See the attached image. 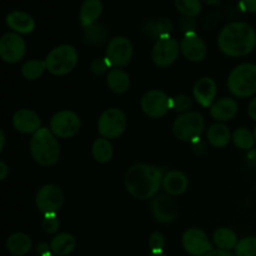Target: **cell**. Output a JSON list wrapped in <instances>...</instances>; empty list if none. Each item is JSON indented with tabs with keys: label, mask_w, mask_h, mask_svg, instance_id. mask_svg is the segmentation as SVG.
<instances>
[{
	"label": "cell",
	"mask_w": 256,
	"mask_h": 256,
	"mask_svg": "<svg viewBox=\"0 0 256 256\" xmlns=\"http://www.w3.org/2000/svg\"><path fill=\"white\" fill-rule=\"evenodd\" d=\"M79 60L76 49L72 45H60L54 48L45 58L46 69L50 74L55 76H62L75 69Z\"/></svg>",
	"instance_id": "5b68a950"
},
{
	"label": "cell",
	"mask_w": 256,
	"mask_h": 256,
	"mask_svg": "<svg viewBox=\"0 0 256 256\" xmlns=\"http://www.w3.org/2000/svg\"><path fill=\"white\" fill-rule=\"evenodd\" d=\"M48 256H58V255H55V254H50V255H48Z\"/></svg>",
	"instance_id": "816d5d0a"
},
{
	"label": "cell",
	"mask_w": 256,
	"mask_h": 256,
	"mask_svg": "<svg viewBox=\"0 0 256 256\" xmlns=\"http://www.w3.org/2000/svg\"><path fill=\"white\" fill-rule=\"evenodd\" d=\"M149 248L154 254H162L165 248V238L162 232H155L149 238Z\"/></svg>",
	"instance_id": "74e56055"
},
{
	"label": "cell",
	"mask_w": 256,
	"mask_h": 256,
	"mask_svg": "<svg viewBox=\"0 0 256 256\" xmlns=\"http://www.w3.org/2000/svg\"><path fill=\"white\" fill-rule=\"evenodd\" d=\"M60 219L58 218L56 212H50V214H45L42 218V228L46 234H55L58 230L60 229Z\"/></svg>",
	"instance_id": "e575fe53"
},
{
	"label": "cell",
	"mask_w": 256,
	"mask_h": 256,
	"mask_svg": "<svg viewBox=\"0 0 256 256\" xmlns=\"http://www.w3.org/2000/svg\"><path fill=\"white\" fill-rule=\"evenodd\" d=\"M152 216L162 224H170L178 218V204L172 195L160 194L152 200L150 204Z\"/></svg>",
	"instance_id": "9a60e30c"
},
{
	"label": "cell",
	"mask_w": 256,
	"mask_h": 256,
	"mask_svg": "<svg viewBox=\"0 0 256 256\" xmlns=\"http://www.w3.org/2000/svg\"><path fill=\"white\" fill-rule=\"evenodd\" d=\"M180 25V29L184 32V34H189V32H195V20L194 18H190V16H182L179 22Z\"/></svg>",
	"instance_id": "f35d334b"
},
{
	"label": "cell",
	"mask_w": 256,
	"mask_h": 256,
	"mask_svg": "<svg viewBox=\"0 0 256 256\" xmlns=\"http://www.w3.org/2000/svg\"><path fill=\"white\" fill-rule=\"evenodd\" d=\"M182 244L185 252L192 256H205L212 250V245L208 235L198 228L188 229L182 234Z\"/></svg>",
	"instance_id": "5bb4252c"
},
{
	"label": "cell",
	"mask_w": 256,
	"mask_h": 256,
	"mask_svg": "<svg viewBox=\"0 0 256 256\" xmlns=\"http://www.w3.org/2000/svg\"><path fill=\"white\" fill-rule=\"evenodd\" d=\"M192 105V102L188 95H178V96L172 98V109L180 114L189 112Z\"/></svg>",
	"instance_id": "8d00e7d4"
},
{
	"label": "cell",
	"mask_w": 256,
	"mask_h": 256,
	"mask_svg": "<svg viewBox=\"0 0 256 256\" xmlns=\"http://www.w3.org/2000/svg\"><path fill=\"white\" fill-rule=\"evenodd\" d=\"M32 242L29 235L24 232H14L6 239V249L15 256H24L32 250Z\"/></svg>",
	"instance_id": "cb8c5ba5"
},
{
	"label": "cell",
	"mask_w": 256,
	"mask_h": 256,
	"mask_svg": "<svg viewBox=\"0 0 256 256\" xmlns=\"http://www.w3.org/2000/svg\"><path fill=\"white\" fill-rule=\"evenodd\" d=\"M140 108L145 115L152 119H159L165 116L169 110L172 109V98L168 96L162 90H149L142 95Z\"/></svg>",
	"instance_id": "9c48e42d"
},
{
	"label": "cell",
	"mask_w": 256,
	"mask_h": 256,
	"mask_svg": "<svg viewBox=\"0 0 256 256\" xmlns=\"http://www.w3.org/2000/svg\"><path fill=\"white\" fill-rule=\"evenodd\" d=\"M149 256H166L164 254V252H162V254H154V252H152Z\"/></svg>",
	"instance_id": "681fc988"
},
{
	"label": "cell",
	"mask_w": 256,
	"mask_h": 256,
	"mask_svg": "<svg viewBox=\"0 0 256 256\" xmlns=\"http://www.w3.org/2000/svg\"><path fill=\"white\" fill-rule=\"evenodd\" d=\"M5 142H6V138L2 130H0V152H4L5 149Z\"/></svg>",
	"instance_id": "7dc6e473"
},
{
	"label": "cell",
	"mask_w": 256,
	"mask_h": 256,
	"mask_svg": "<svg viewBox=\"0 0 256 256\" xmlns=\"http://www.w3.org/2000/svg\"><path fill=\"white\" fill-rule=\"evenodd\" d=\"M205 256H234V255H232L230 252H225V250L216 249V250H212L209 254H206Z\"/></svg>",
	"instance_id": "f6af8a7d"
},
{
	"label": "cell",
	"mask_w": 256,
	"mask_h": 256,
	"mask_svg": "<svg viewBox=\"0 0 256 256\" xmlns=\"http://www.w3.org/2000/svg\"><path fill=\"white\" fill-rule=\"evenodd\" d=\"M30 154L42 166H52L60 159L62 149L58 138L48 128H42L30 139Z\"/></svg>",
	"instance_id": "3957f363"
},
{
	"label": "cell",
	"mask_w": 256,
	"mask_h": 256,
	"mask_svg": "<svg viewBox=\"0 0 256 256\" xmlns=\"http://www.w3.org/2000/svg\"><path fill=\"white\" fill-rule=\"evenodd\" d=\"M254 136H255V142H256V126H255V129H254Z\"/></svg>",
	"instance_id": "f907efd6"
},
{
	"label": "cell",
	"mask_w": 256,
	"mask_h": 256,
	"mask_svg": "<svg viewBox=\"0 0 256 256\" xmlns=\"http://www.w3.org/2000/svg\"><path fill=\"white\" fill-rule=\"evenodd\" d=\"M26 54V44L22 35L6 32L0 39V56L8 64H16Z\"/></svg>",
	"instance_id": "4fadbf2b"
},
{
	"label": "cell",
	"mask_w": 256,
	"mask_h": 256,
	"mask_svg": "<svg viewBox=\"0 0 256 256\" xmlns=\"http://www.w3.org/2000/svg\"><path fill=\"white\" fill-rule=\"evenodd\" d=\"M232 135L230 132V129L225 124L216 122V124L210 125V128L206 132V139L209 144L212 148L216 149H222L226 146L232 140Z\"/></svg>",
	"instance_id": "603a6c76"
},
{
	"label": "cell",
	"mask_w": 256,
	"mask_h": 256,
	"mask_svg": "<svg viewBox=\"0 0 256 256\" xmlns=\"http://www.w3.org/2000/svg\"><path fill=\"white\" fill-rule=\"evenodd\" d=\"M45 70H48L45 60H29L22 66V75L26 80L34 82L44 74Z\"/></svg>",
	"instance_id": "1f68e13d"
},
{
	"label": "cell",
	"mask_w": 256,
	"mask_h": 256,
	"mask_svg": "<svg viewBox=\"0 0 256 256\" xmlns=\"http://www.w3.org/2000/svg\"><path fill=\"white\" fill-rule=\"evenodd\" d=\"M175 6L182 16L195 18L202 12V0H175Z\"/></svg>",
	"instance_id": "d6a6232c"
},
{
	"label": "cell",
	"mask_w": 256,
	"mask_h": 256,
	"mask_svg": "<svg viewBox=\"0 0 256 256\" xmlns=\"http://www.w3.org/2000/svg\"><path fill=\"white\" fill-rule=\"evenodd\" d=\"M232 140L238 149L249 150V152L252 150L256 142L254 132H252L246 128H239V129L235 130L232 132Z\"/></svg>",
	"instance_id": "4dcf8cb0"
},
{
	"label": "cell",
	"mask_w": 256,
	"mask_h": 256,
	"mask_svg": "<svg viewBox=\"0 0 256 256\" xmlns=\"http://www.w3.org/2000/svg\"><path fill=\"white\" fill-rule=\"evenodd\" d=\"M110 68L112 66L109 62V60L106 59V56L96 58V59H94L90 62V72L95 75L105 74L106 72H110Z\"/></svg>",
	"instance_id": "d590c367"
},
{
	"label": "cell",
	"mask_w": 256,
	"mask_h": 256,
	"mask_svg": "<svg viewBox=\"0 0 256 256\" xmlns=\"http://www.w3.org/2000/svg\"><path fill=\"white\" fill-rule=\"evenodd\" d=\"M162 188L166 194L172 195V196H179V195L184 194L189 188V179L180 170H170L164 175Z\"/></svg>",
	"instance_id": "d6986e66"
},
{
	"label": "cell",
	"mask_w": 256,
	"mask_h": 256,
	"mask_svg": "<svg viewBox=\"0 0 256 256\" xmlns=\"http://www.w3.org/2000/svg\"><path fill=\"white\" fill-rule=\"evenodd\" d=\"M248 162H249L252 166L256 168V149L250 150V152L248 154Z\"/></svg>",
	"instance_id": "bcb514c9"
},
{
	"label": "cell",
	"mask_w": 256,
	"mask_h": 256,
	"mask_svg": "<svg viewBox=\"0 0 256 256\" xmlns=\"http://www.w3.org/2000/svg\"><path fill=\"white\" fill-rule=\"evenodd\" d=\"M180 42L172 36L156 40L152 50V59L155 65L168 68L174 64L180 54Z\"/></svg>",
	"instance_id": "8fae6325"
},
{
	"label": "cell",
	"mask_w": 256,
	"mask_h": 256,
	"mask_svg": "<svg viewBox=\"0 0 256 256\" xmlns=\"http://www.w3.org/2000/svg\"><path fill=\"white\" fill-rule=\"evenodd\" d=\"M9 172H10L9 166H8L6 162H5L4 160H2V162H0V180L6 179Z\"/></svg>",
	"instance_id": "7bdbcfd3"
},
{
	"label": "cell",
	"mask_w": 256,
	"mask_h": 256,
	"mask_svg": "<svg viewBox=\"0 0 256 256\" xmlns=\"http://www.w3.org/2000/svg\"><path fill=\"white\" fill-rule=\"evenodd\" d=\"M172 30V24L168 18L158 20V22H149L142 28V34L150 39H162V38L170 36Z\"/></svg>",
	"instance_id": "484cf974"
},
{
	"label": "cell",
	"mask_w": 256,
	"mask_h": 256,
	"mask_svg": "<svg viewBox=\"0 0 256 256\" xmlns=\"http://www.w3.org/2000/svg\"><path fill=\"white\" fill-rule=\"evenodd\" d=\"M12 125L22 134H32L42 129V119L30 109H20L12 115Z\"/></svg>",
	"instance_id": "e0dca14e"
},
{
	"label": "cell",
	"mask_w": 256,
	"mask_h": 256,
	"mask_svg": "<svg viewBox=\"0 0 256 256\" xmlns=\"http://www.w3.org/2000/svg\"><path fill=\"white\" fill-rule=\"evenodd\" d=\"M180 50L185 59L192 62H202L208 54L206 44L196 32L184 34V38L180 42Z\"/></svg>",
	"instance_id": "2e32d148"
},
{
	"label": "cell",
	"mask_w": 256,
	"mask_h": 256,
	"mask_svg": "<svg viewBox=\"0 0 256 256\" xmlns=\"http://www.w3.org/2000/svg\"><path fill=\"white\" fill-rule=\"evenodd\" d=\"M102 14V0H85L80 8V24L82 28H88L95 24L100 15Z\"/></svg>",
	"instance_id": "7402d4cb"
},
{
	"label": "cell",
	"mask_w": 256,
	"mask_h": 256,
	"mask_svg": "<svg viewBox=\"0 0 256 256\" xmlns=\"http://www.w3.org/2000/svg\"><path fill=\"white\" fill-rule=\"evenodd\" d=\"M6 25L16 34H30L35 29V20L28 12L14 10L6 15Z\"/></svg>",
	"instance_id": "44dd1931"
},
{
	"label": "cell",
	"mask_w": 256,
	"mask_h": 256,
	"mask_svg": "<svg viewBox=\"0 0 256 256\" xmlns=\"http://www.w3.org/2000/svg\"><path fill=\"white\" fill-rule=\"evenodd\" d=\"M108 29L102 24L95 22L90 26L84 28V39L88 44L102 45L108 39Z\"/></svg>",
	"instance_id": "f546056e"
},
{
	"label": "cell",
	"mask_w": 256,
	"mask_h": 256,
	"mask_svg": "<svg viewBox=\"0 0 256 256\" xmlns=\"http://www.w3.org/2000/svg\"><path fill=\"white\" fill-rule=\"evenodd\" d=\"M36 252L40 256H48V255L52 254V246H50L48 242H39V244L36 245Z\"/></svg>",
	"instance_id": "60d3db41"
},
{
	"label": "cell",
	"mask_w": 256,
	"mask_h": 256,
	"mask_svg": "<svg viewBox=\"0 0 256 256\" xmlns=\"http://www.w3.org/2000/svg\"><path fill=\"white\" fill-rule=\"evenodd\" d=\"M212 240H214L218 249L225 250V252H230L232 249H235L238 242H239L236 234L229 228H219V229L215 230L214 235H212Z\"/></svg>",
	"instance_id": "f1b7e54d"
},
{
	"label": "cell",
	"mask_w": 256,
	"mask_h": 256,
	"mask_svg": "<svg viewBox=\"0 0 256 256\" xmlns=\"http://www.w3.org/2000/svg\"><path fill=\"white\" fill-rule=\"evenodd\" d=\"M52 254L58 256H66L74 252L76 246V240L69 232H60L55 235L54 239L50 242Z\"/></svg>",
	"instance_id": "4316f807"
},
{
	"label": "cell",
	"mask_w": 256,
	"mask_h": 256,
	"mask_svg": "<svg viewBox=\"0 0 256 256\" xmlns=\"http://www.w3.org/2000/svg\"><path fill=\"white\" fill-rule=\"evenodd\" d=\"M238 110H239V106L234 99L222 98L210 106V115L216 122H229L236 116Z\"/></svg>",
	"instance_id": "ffe728a7"
},
{
	"label": "cell",
	"mask_w": 256,
	"mask_h": 256,
	"mask_svg": "<svg viewBox=\"0 0 256 256\" xmlns=\"http://www.w3.org/2000/svg\"><path fill=\"white\" fill-rule=\"evenodd\" d=\"M134 49L132 44L126 36H115L108 42L106 46V59L112 64V68L126 66L132 59Z\"/></svg>",
	"instance_id": "7c38bea8"
},
{
	"label": "cell",
	"mask_w": 256,
	"mask_h": 256,
	"mask_svg": "<svg viewBox=\"0 0 256 256\" xmlns=\"http://www.w3.org/2000/svg\"><path fill=\"white\" fill-rule=\"evenodd\" d=\"M228 89L236 98H249L256 92V65L245 62L232 70L228 78Z\"/></svg>",
	"instance_id": "277c9868"
},
{
	"label": "cell",
	"mask_w": 256,
	"mask_h": 256,
	"mask_svg": "<svg viewBox=\"0 0 256 256\" xmlns=\"http://www.w3.org/2000/svg\"><path fill=\"white\" fill-rule=\"evenodd\" d=\"M162 170L154 165L135 164L125 174V188L132 198L139 200L154 199L162 185Z\"/></svg>",
	"instance_id": "6da1fadb"
},
{
	"label": "cell",
	"mask_w": 256,
	"mask_h": 256,
	"mask_svg": "<svg viewBox=\"0 0 256 256\" xmlns=\"http://www.w3.org/2000/svg\"><path fill=\"white\" fill-rule=\"evenodd\" d=\"M82 129V120L72 110H62L50 119V130L59 139H70Z\"/></svg>",
	"instance_id": "ba28073f"
},
{
	"label": "cell",
	"mask_w": 256,
	"mask_h": 256,
	"mask_svg": "<svg viewBox=\"0 0 256 256\" xmlns=\"http://www.w3.org/2000/svg\"><path fill=\"white\" fill-rule=\"evenodd\" d=\"M218 46L228 56H246L256 48V32L246 22H232L220 32Z\"/></svg>",
	"instance_id": "7a4b0ae2"
},
{
	"label": "cell",
	"mask_w": 256,
	"mask_h": 256,
	"mask_svg": "<svg viewBox=\"0 0 256 256\" xmlns=\"http://www.w3.org/2000/svg\"><path fill=\"white\" fill-rule=\"evenodd\" d=\"M248 112H249V116L256 122V96L250 102L249 108H248Z\"/></svg>",
	"instance_id": "ee69618b"
},
{
	"label": "cell",
	"mask_w": 256,
	"mask_h": 256,
	"mask_svg": "<svg viewBox=\"0 0 256 256\" xmlns=\"http://www.w3.org/2000/svg\"><path fill=\"white\" fill-rule=\"evenodd\" d=\"M65 195L60 186L55 184H48L40 188L35 196V205L42 215L50 212H58L64 205Z\"/></svg>",
	"instance_id": "30bf717a"
},
{
	"label": "cell",
	"mask_w": 256,
	"mask_h": 256,
	"mask_svg": "<svg viewBox=\"0 0 256 256\" xmlns=\"http://www.w3.org/2000/svg\"><path fill=\"white\" fill-rule=\"evenodd\" d=\"M192 152H194L195 154L202 155L205 154V152H206L208 145L204 140H202V138H199V139L194 140V142H192Z\"/></svg>",
	"instance_id": "ab89813d"
},
{
	"label": "cell",
	"mask_w": 256,
	"mask_h": 256,
	"mask_svg": "<svg viewBox=\"0 0 256 256\" xmlns=\"http://www.w3.org/2000/svg\"><path fill=\"white\" fill-rule=\"evenodd\" d=\"M106 84L115 94H124L130 89V76L126 72L118 68H112L106 76Z\"/></svg>",
	"instance_id": "d4e9b609"
},
{
	"label": "cell",
	"mask_w": 256,
	"mask_h": 256,
	"mask_svg": "<svg viewBox=\"0 0 256 256\" xmlns=\"http://www.w3.org/2000/svg\"><path fill=\"white\" fill-rule=\"evenodd\" d=\"M235 256H256V236L240 240L235 248Z\"/></svg>",
	"instance_id": "836d02e7"
},
{
	"label": "cell",
	"mask_w": 256,
	"mask_h": 256,
	"mask_svg": "<svg viewBox=\"0 0 256 256\" xmlns=\"http://www.w3.org/2000/svg\"><path fill=\"white\" fill-rule=\"evenodd\" d=\"M202 2H206L208 5H214V6H216V5H219L222 2V0H202Z\"/></svg>",
	"instance_id": "c3c4849f"
},
{
	"label": "cell",
	"mask_w": 256,
	"mask_h": 256,
	"mask_svg": "<svg viewBox=\"0 0 256 256\" xmlns=\"http://www.w3.org/2000/svg\"><path fill=\"white\" fill-rule=\"evenodd\" d=\"M205 132V119L200 112H188L180 114L172 122V134L182 142H192Z\"/></svg>",
	"instance_id": "8992f818"
},
{
	"label": "cell",
	"mask_w": 256,
	"mask_h": 256,
	"mask_svg": "<svg viewBox=\"0 0 256 256\" xmlns=\"http://www.w3.org/2000/svg\"><path fill=\"white\" fill-rule=\"evenodd\" d=\"M128 126V119L124 112L118 108H110L102 112L98 120V132L102 138L116 139L124 134Z\"/></svg>",
	"instance_id": "52a82bcc"
},
{
	"label": "cell",
	"mask_w": 256,
	"mask_h": 256,
	"mask_svg": "<svg viewBox=\"0 0 256 256\" xmlns=\"http://www.w3.org/2000/svg\"><path fill=\"white\" fill-rule=\"evenodd\" d=\"M216 82L209 76H204L198 80L196 84L192 89V95L194 99L199 102L202 106L210 108L214 104V100L216 98Z\"/></svg>",
	"instance_id": "ac0fdd59"
},
{
	"label": "cell",
	"mask_w": 256,
	"mask_h": 256,
	"mask_svg": "<svg viewBox=\"0 0 256 256\" xmlns=\"http://www.w3.org/2000/svg\"><path fill=\"white\" fill-rule=\"evenodd\" d=\"M240 5H242V10H245V12L256 14V0H242Z\"/></svg>",
	"instance_id": "b9f144b4"
},
{
	"label": "cell",
	"mask_w": 256,
	"mask_h": 256,
	"mask_svg": "<svg viewBox=\"0 0 256 256\" xmlns=\"http://www.w3.org/2000/svg\"><path fill=\"white\" fill-rule=\"evenodd\" d=\"M92 158H94L98 162L105 164V162H109L110 160L112 159L114 148H112V144L110 142L109 139L102 136L98 138V139H95V142H92Z\"/></svg>",
	"instance_id": "83f0119b"
}]
</instances>
